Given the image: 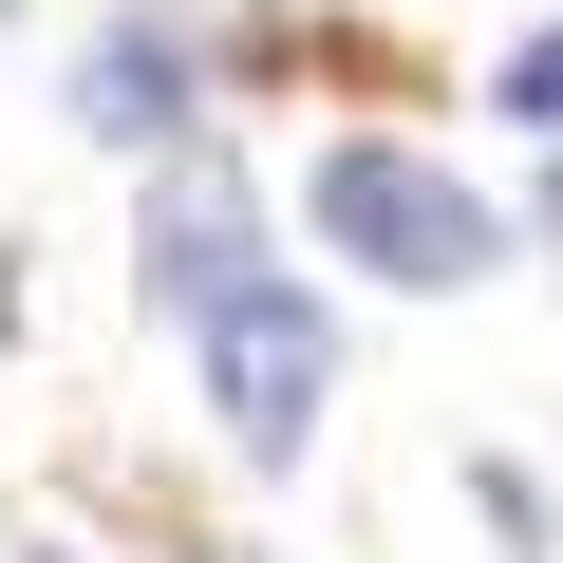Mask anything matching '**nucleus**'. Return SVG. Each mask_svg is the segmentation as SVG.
<instances>
[{
  "label": "nucleus",
  "mask_w": 563,
  "mask_h": 563,
  "mask_svg": "<svg viewBox=\"0 0 563 563\" xmlns=\"http://www.w3.org/2000/svg\"><path fill=\"white\" fill-rule=\"evenodd\" d=\"M301 225H320V263L395 282V301L507 282V244H526V207H488V188H470L451 151H413V132H320V151H301Z\"/></svg>",
  "instance_id": "nucleus-1"
},
{
  "label": "nucleus",
  "mask_w": 563,
  "mask_h": 563,
  "mask_svg": "<svg viewBox=\"0 0 563 563\" xmlns=\"http://www.w3.org/2000/svg\"><path fill=\"white\" fill-rule=\"evenodd\" d=\"M188 376H207V413H225V451H244V470H301V451H320V413H339V301L282 263V282H244V301L188 339Z\"/></svg>",
  "instance_id": "nucleus-2"
},
{
  "label": "nucleus",
  "mask_w": 563,
  "mask_h": 563,
  "mask_svg": "<svg viewBox=\"0 0 563 563\" xmlns=\"http://www.w3.org/2000/svg\"><path fill=\"white\" fill-rule=\"evenodd\" d=\"M244 282H282V244H263V188H244V151L207 132V151H169V169L132 188V301H151L169 339H207Z\"/></svg>",
  "instance_id": "nucleus-3"
},
{
  "label": "nucleus",
  "mask_w": 563,
  "mask_h": 563,
  "mask_svg": "<svg viewBox=\"0 0 563 563\" xmlns=\"http://www.w3.org/2000/svg\"><path fill=\"white\" fill-rule=\"evenodd\" d=\"M207 76H225V38L188 20V0H113V20L76 38V76H57V113H76L95 151L169 169V151H207Z\"/></svg>",
  "instance_id": "nucleus-4"
},
{
  "label": "nucleus",
  "mask_w": 563,
  "mask_h": 563,
  "mask_svg": "<svg viewBox=\"0 0 563 563\" xmlns=\"http://www.w3.org/2000/svg\"><path fill=\"white\" fill-rule=\"evenodd\" d=\"M470 113H507L526 151H563V20H526V38H507V57L470 76Z\"/></svg>",
  "instance_id": "nucleus-5"
},
{
  "label": "nucleus",
  "mask_w": 563,
  "mask_h": 563,
  "mask_svg": "<svg viewBox=\"0 0 563 563\" xmlns=\"http://www.w3.org/2000/svg\"><path fill=\"white\" fill-rule=\"evenodd\" d=\"M526 244H563V151H544V169H526Z\"/></svg>",
  "instance_id": "nucleus-6"
}]
</instances>
